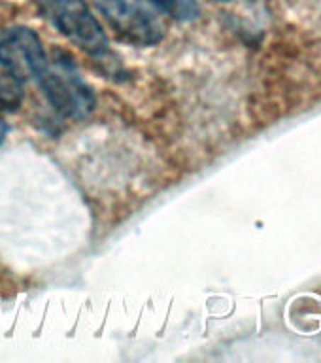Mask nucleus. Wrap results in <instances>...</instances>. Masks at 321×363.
I'll return each instance as SVG.
<instances>
[{
  "mask_svg": "<svg viewBox=\"0 0 321 363\" xmlns=\"http://www.w3.org/2000/svg\"><path fill=\"white\" fill-rule=\"evenodd\" d=\"M42 16L85 55H110V40L85 0H36Z\"/></svg>",
  "mask_w": 321,
  "mask_h": 363,
  "instance_id": "obj_1",
  "label": "nucleus"
},
{
  "mask_svg": "<svg viewBox=\"0 0 321 363\" xmlns=\"http://www.w3.org/2000/svg\"><path fill=\"white\" fill-rule=\"evenodd\" d=\"M45 99L57 112L68 119H84L95 110V95L79 78L76 65L68 57H59L38 82Z\"/></svg>",
  "mask_w": 321,
  "mask_h": 363,
  "instance_id": "obj_2",
  "label": "nucleus"
},
{
  "mask_svg": "<svg viewBox=\"0 0 321 363\" xmlns=\"http://www.w3.org/2000/svg\"><path fill=\"white\" fill-rule=\"evenodd\" d=\"M0 62L21 84H38L50 70L44 44L28 27H11L0 34Z\"/></svg>",
  "mask_w": 321,
  "mask_h": 363,
  "instance_id": "obj_3",
  "label": "nucleus"
},
{
  "mask_svg": "<svg viewBox=\"0 0 321 363\" xmlns=\"http://www.w3.org/2000/svg\"><path fill=\"white\" fill-rule=\"evenodd\" d=\"M108 25L123 40L135 45H155L163 40L157 16L142 0H93Z\"/></svg>",
  "mask_w": 321,
  "mask_h": 363,
  "instance_id": "obj_4",
  "label": "nucleus"
},
{
  "mask_svg": "<svg viewBox=\"0 0 321 363\" xmlns=\"http://www.w3.org/2000/svg\"><path fill=\"white\" fill-rule=\"evenodd\" d=\"M23 102V84L0 62V113L19 110Z\"/></svg>",
  "mask_w": 321,
  "mask_h": 363,
  "instance_id": "obj_5",
  "label": "nucleus"
},
{
  "mask_svg": "<svg viewBox=\"0 0 321 363\" xmlns=\"http://www.w3.org/2000/svg\"><path fill=\"white\" fill-rule=\"evenodd\" d=\"M155 10L163 11L164 16L176 21H193L201 16L198 0H147Z\"/></svg>",
  "mask_w": 321,
  "mask_h": 363,
  "instance_id": "obj_6",
  "label": "nucleus"
},
{
  "mask_svg": "<svg viewBox=\"0 0 321 363\" xmlns=\"http://www.w3.org/2000/svg\"><path fill=\"white\" fill-rule=\"evenodd\" d=\"M6 136V125L0 121V144H2V140H4Z\"/></svg>",
  "mask_w": 321,
  "mask_h": 363,
  "instance_id": "obj_7",
  "label": "nucleus"
},
{
  "mask_svg": "<svg viewBox=\"0 0 321 363\" xmlns=\"http://www.w3.org/2000/svg\"><path fill=\"white\" fill-rule=\"evenodd\" d=\"M214 2H232V0H214Z\"/></svg>",
  "mask_w": 321,
  "mask_h": 363,
  "instance_id": "obj_8",
  "label": "nucleus"
}]
</instances>
